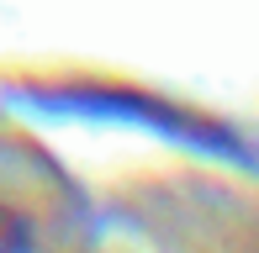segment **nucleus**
I'll return each mask as SVG.
<instances>
[{"label": "nucleus", "instance_id": "obj_1", "mask_svg": "<svg viewBox=\"0 0 259 253\" xmlns=\"http://www.w3.org/2000/svg\"><path fill=\"white\" fill-rule=\"evenodd\" d=\"M21 248H27V227H21L16 211L0 206V253H21Z\"/></svg>", "mask_w": 259, "mask_h": 253}]
</instances>
